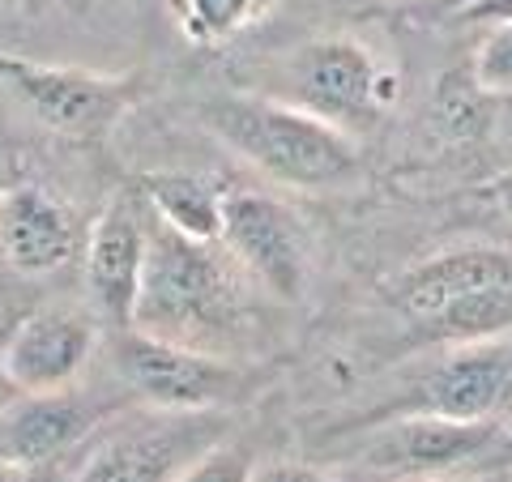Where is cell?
<instances>
[{"mask_svg":"<svg viewBox=\"0 0 512 482\" xmlns=\"http://www.w3.org/2000/svg\"><path fill=\"white\" fill-rule=\"evenodd\" d=\"M252 482H333V474H325L320 465H308V461H261L252 470Z\"/></svg>","mask_w":512,"mask_h":482,"instance_id":"cell-19","label":"cell"},{"mask_svg":"<svg viewBox=\"0 0 512 482\" xmlns=\"http://www.w3.org/2000/svg\"><path fill=\"white\" fill-rule=\"evenodd\" d=\"M0 346H5V329H0ZM13 397H18V393H13V384H9V376H5V363H0V410H5Z\"/></svg>","mask_w":512,"mask_h":482,"instance_id":"cell-23","label":"cell"},{"mask_svg":"<svg viewBox=\"0 0 512 482\" xmlns=\"http://www.w3.org/2000/svg\"><path fill=\"white\" fill-rule=\"evenodd\" d=\"M470 77H474L478 90L491 94V99H504V94H512V22L487 26L483 43L474 47Z\"/></svg>","mask_w":512,"mask_h":482,"instance_id":"cell-17","label":"cell"},{"mask_svg":"<svg viewBox=\"0 0 512 482\" xmlns=\"http://www.w3.org/2000/svg\"><path fill=\"white\" fill-rule=\"evenodd\" d=\"M274 0H167L175 30L197 47H222L261 18Z\"/></svg>","mask_w":512,"mask_h":482,"instance_id":"cell-16","label":"cell"},{"mask_svg":"<svg viewBox=\"0 0 512 482\" xmlns=\"http://www.w3.org/2000/svg\"><path fill=\"white\" fill-rule=\"evenodd\" d=\"M99 346V320L77 308H39L5 329L0 363L18 397L64 393L86 372Z\"/></svg>","mask_w":512,"mask_h":482,"instance_id":"cell-12","label":"cell"},{"mask_svg":"<svg viewBox=\"0 0 512 482\" xmlns=\"http://www.w3.org/2000/svg\"><path fill=\"white\" fill-rule=\"evenodd\" d=\"M150 256V210L141 192H116L86 235V291L103 325L133 329Z\"/></svg>","mask_w":512,"mask_h":482,"instance_id":"cell-11","label":"cell"},{"mask_svg":"<svg viewBox=\"0 0 512 482\" xmlns=\"http://www.w3.org/2000/svg\"><path fill=\"white\" fill-rule=\"evenodd\" d=\"M491 197L504 205V210L512 214V167L504 171V175H495V184H491Z\"/></svg>","mask_w":512,"mask_h":482,"instance_id":"cell-22","label":"cell"},{"mask_svg":"<svg viewBox=\"0 0 512 482\" xmlns=\"http://www.w3.org/2000/svg\"><path fill=\"white\" fill-rule=\"evenodd\" d=\"M82 248L77 222L52 188L18 180L0 188V261L22 278H52Z\"/></svg>","mask_w":512,"mask_h":482,"instance_id":"cell-13","label":"cell"},{"mask_svg":"<svg viewBox=\"0 0 512 482\" xmlns=\"http://www.w3.org/2000/svg\"><path fill=\"white\" fill-rule=\"evenodd\" d=\"M384 414H440L457 423H512V333L448 346Z\"/></svg>","mask_w":512,"mask_h":482,"instance_id":"cell-8","label":"cell"},{"mask_svg":"<svg viewBox=\"0 0 512 482\" xmlns=\"http://www.w3.org/2000/svg\"><path fill=\"white\" fill-rule=\"evenodd\" d=\"M504 423H457L440 414H384L359 423L355 461L393 478H448L474 461L495 457Z\"/></svg>","mask_w":512,"mask_h":482,"instance_id":"cell-9","label":"cell"},{"mask_svg":"<svg viewBox=\"0 0 512 482\" xmlns=\"http://www.w3.org/2000/svg\"><path fill=\"white\" fill-rule=\"evenodd\" d=\"M116 367L133 397L150 410L201 414L231 410L252 393V372L214 350L180 346L167 337H150L141 329L116 333Z\"/></svg>","mask_w":512,"mask_h":482,"instance_id":"cell-6","label":"cell"},{"mask_svg":"<svg viewBox=\"0 0 512 482\" xmlns=\"http://www.w3.org/2000/svg\"><path fill=\"white\" fill-rule=\"evenodd\" d=\"M235 320L239 286L231 265L218 256V244H192L150 218V256L133 329L210 350L205 342L227 333Z\"/></svg>","mask_w":512,"mask_h":482,"instance_id":"cell-3","label":"cell"},{"mask_svg":"<svg viewBox=\"0 0 512 482\" xmlns=\"http://www.w3.org/2000/svg\"><path fill=\"white\" fill-rule=\"evenodd\" d=\"M389 299L427 342L466 346L512 333V252L508 248L436 252L397 273Z\"/></svg>","mask_w":512,"mask_h":482,"instance_id":"cell-2","label":"cell"},{"mask_svg":"<svg viewBox=\"0 0 512 482\" xmlns=\"http://www.w3.org/2000/svg\"><path fill=\"white\" fill-rule=\"evenodd\" d=\"M222 248L269 295L299 299L308 286V231L278 197L256 188H227L222 197Z\"/></svg>","mask_w":512,"mask_h":482,"instance_id":"cell-10","label":"cell"},{"mask_svg":"<svg viewBox=\"0 0 512 482\" xmlns=\"http://www.w3.org/2000/svg\"><path fill=\"white\" fill-rule=\"evenodd\" d=\"M137 192L158 227L184 235L192 244H218L222 239V197H227V188H218L205 175L150 171Z\"/></svg>","mask_w":512,"mask_h":482,"instance_id":"cell-15","label":"cell"},{"mask_svg":"<svg viewBox=\"0 0 512 482\" xmlns=\"http://www.w3.org/2000/svg\"><path fill=\"white\" fill-rule=\"evenodd\" d=\"M201 124L248 167L295 192H329L359 180V150L338 128L265 94H218L201 103Z\"/></svg>","mask_w":512,"mask_h":482,"instance_id":"cell-1","label":"cell"},{"mask_svg":"<svg viewBox=\"0 0 512 482\" xmlns=\"http://www.w3.org/2000/svg\"><path fill=\"white\" fill-rule=\"evenodd\" d=\"M0 82L43 128L73 141H94L141 99L137 73H94L0 52Z\"/></svg>","mask_w":512,"mask_h":482,"instance_id":"cell-7","label":"cell"},{"mask_svg":"<svg viewBox=\"0 0 512 482\" xmlns=\"http://www.w3.org/2000/svg\"><path fill=\"white\" fill-rule=\"evenodd\" d=\"M436 5H440L444 13H453V18H461V13H466V9H474L478 0H436Z\"/></svg>","mask_w":512,"mask_h":482,"instance_id":"cell-24","label":"cell"},{"mask_svg":"<svg viewBox=\"0 0 512 482\" xmlns=\"http://www.w3.org/2000/svg\"><path fill=\"white\" fill-rule=\"evenodd\" d=\"M227 410L171 414L141 410L107 419L82 444V461L69 482H180L201 453L227 440Z\"/></svg>","mask_w":512,"mask_h":482,"instance_id":"cell-4","label":"cell"},{"mask_svg":"<svg viewBox=\"0 0 512 482\" xmlns=\"http://www.w3.org/2000/svg\"><path fill=\"white\" fill-rule=\"evenodd\" d=\"M461 22H478V26H504V22H512V0H478L474 9L461 13Z\"/></svg>","mask_w":512,"mask_h":482,"instance_id":"cell-20","label":"cell"},{"mask_svg":"<svg viewBox=\"0 0 512 482\" xmlns=\"http://www.w3.org/2000/svg\"><path fill=\"white\" fill-rule=\"evenodd\" d=\"M103 423L107 414L77 389L13 397L0 410V461L39 470V465L64 457L69 448H82Z\"/></svg>","mask_w":512,"mask_h":482,"instance_id":"cell-14","label":"cell"},{"mask_svg":"<svg viewBox=\"0 0 512 482\" xmlns=\"http://www.w3.org/2000/svg\"><path fill=\"white\" fill-rule=\"evenodd\" d=\"M252 470H256V457L248 448L235 440H222L210 453H201L192 461L180 474V482H252Z\"/></svg>","mask_w":512,"mask_h":482,"instance_id":"cell-18","label":"cell"},{"mask_svg":"<svg viewBox=\"0 0 512 482\" xmlns=\"http://www.w3.org/2000/svg\"><path fill=\"white\" fill-rule=\"evenodd\" d=\"M278 99L355 141L359 133H372L384 120V111L393 107L397 73L367 43L350 35H329L303 43L286 60Z\"/></svg>","mask_w":512,"mask_h":482,"instance_id":"cell-5","label":"cell"},{"mask_svg":"<svg viewBox=\"0 0 512 482\" xmlns=\"http://www.w3.org/2000/svg\"><path fill=\"white\" fill-rule=\"evenodd\" d=\"M0 482H39V470H26V465L0 461Z\"/></svg>","mask_w":512,"mask_h":482,"instance_id":"cell-21","label":"cell"},{"mask_svg":"<svg viewBox=\"0 0 512 482\" xmlns=\"http://www.w3.org/2000/svg\"><path fill=\"white\" fill-rule=\"evenodd\" d=\"M500 453H512V423L504 427V444H500Z\"/></svg>","mask_w":512,"mask_h":482,"instance_id":"cell-25","label":"cell"}]
</instances>
